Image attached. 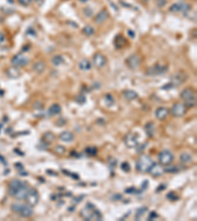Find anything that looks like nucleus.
Instances as JSON below:
<instances>
[{
    "mask_svg": "<svg viewBox=\"0 0 197 221\" xmlns=\"http://www.w3.org/2000/svg\"><path fill=\"white\" fill-rule=\"evenodd\" d=\"M80 1H81V2H87L88 0H80Z\"/></svg>",
    "mask_w": 197,
    "mask_h": 221,
    "instance_id": "603ef678",
    "label": "nucleus"
},
{
    "mask_svg": "<svg viewBox=\"0 0 197 221\" xmlns=\"http://www.w3.org/2000/svg\"><path fill=\"white\" fill-rule=\"evenodd\" d=\"M0 129H1V125H0Z\"/></svg>",
    "mask_w": 197,
    "mask_h": 221,
    "instance_id": "5fc2aeb1",
    "label": "nucleus"
},
{
    "mask_svg": "<svg viewBox=\"0 0 197 221\" xmlns=\"http://www.w3.org/2000/svg\"><path fill=\"white\" fill-rule=\"evenodd\" d=\"M156 2H157V5L159 7H164L166 3V0H156Z\"/></svg>",
    "mask_w": 197,
    "mask_h": 221,
    "instance_id": "79ce46f5",
    "label": "nucleus"
},
{
    "mask_svg": "<svg viewBox=\"0 0 197 221\" xmlns=\"http://www.w3.org/2000/svg\"><path fill=\"white\" fill-rule=\"evenodd\" d=\"M33 1H35V2L38 3V4H42L43 0H33Z\"/></svg>",
    "mask_w": 197,
    "mask_h": 221,
    "instance_id": "3c124183",
    "label": "nucleus"
},
{
    "mask_svg": "<svg viewBox=\"0 0 197 221\" xmlns=\"http://www.w3.org/2000/svg\"><path fill=\"white\" fill-rule=\"evenodd\" d=\"M95 208H90L88 207H84L82 210H81V216H82L85 220H90L91 215H92V212Z\"/></svg>",
    "mask_w": 197,
    "mask_h": 221,
    "instance_id": "bb28decb",
    "label": "nucleus"
},
{
    "mask_svg": "<svg viewBox=\"0 0 197 221\" xmlns=\"http://www.w3.org/2000/svg\"><path fill=\"white\" fill-rule=\"evenodd\" d=\"M5 41V37L3 36V34L2 33H0V44H2Z\"/></svg>",
    "mask_w": 197,
    "mask_h": 221,
    "instance_id": "a18cd8bd",
    "label": "nucleus"
},
{
    "mask_svg": "<svg viewBox=\"0 0 197 221\" xmlns=\"http://www.w3.org/2000/svg\"><path fill=\"white\" fill-rule=\"evenodd\" d=\"M84 12H85L86 16H87V17H90L91 15L93 14V11L90 9V7H86V8H85V10H84Z\"/></svg>",
    "mask_w": 197,
    "mask_h": 221,
    "instance_id": "37998d69",
    "label": "nucleus"
},
{
    "mask_svg": "<svg viewBox=\"0 0 197 221\" xmlns=\"http://www.w3.org/2000/svg\"><path fill=\"white\" fill-rule=\"evenodd\" d=\"M166 199L171 200V202H174V200H178L179 198V195H176L174 192H170V193H169L168 195H166Z\"/></svg>",
    "mask_w": 197,
    "mask_h": 221,
    "instance_id": "e433bc0d",
    "label": "nucleus"
},
{
    "mask_svg": "<svg viewBox=\"0 0 197 221\" xmlns=\"http://www.w3.org/2000/svg\"><path fill=\"white\" fill-rule=\"evenodd\" d=\"M108 17H109V12L107 11V10L105 9H103L102 11H101L97 16H96V18H95V23L96 24H102V23H104L105 20L108 19Z\"/></svg>",
    "mask_w": 197,
    "mask_h": 221,
    "instance_id": "dca6fc26",
    "label": "nucleus"
},
{
    "mask_svg": "<svg viewBox=\"0 0 197 221\" xmlns=\"http://www.w3.org/2000/svg\"><path fill=\"white\" fill-rule=\"evenodd\" d=\"M159 162L162 165H169L174 161V154L169 149H165L163 152H161L158 155Z\"/></svg>",
    "mask_w": 197,
    "mask_h": 221,
    "instance_id": "20e7f679",
    "label": "nucleus"
},
{
    "mask_svg": "<svg viewBox=\"0 0 197 221\" xmlns=\"http://www.w3.org/2000/svg\"><path fill=\"white\" fill-rule=\"evenodd\" d=\"M122 199L121 198V195H115L113 198V199H115V200H118V199Z\"/></svg>",
    "mask_w": 197,
    "mask_h": 221,
    "instance_id": "49530a36",
    "label": "nucleus"
},
{
    "mask_svg": "<svg viewBox=\"0 0 197 221\" xmlns=\"http://www.w3.org/2000/svg\"><path fill=\"white\" fill-rule=\"evenodd\" d=\"M186 80V76L183 74V73H176L174 74L173 77H171V80H170V84L168 85V86H170V88H174V87H176V86H179V85L180 84H183L184 81Z\"/></svg>",
    "mask_w": 197,
    "mask_h": 221,
    "instance_id": "f8f14e48",
    "label": "nucleus"
},
{
    "mask_svg": "<svg viewBox=\"0 0 197 221\" xmlns=\"http://www.w3.org/2000/svg\"><path fill=\"white\" fill-rule=\"evenodd\" d=\"M54 152L58 155H63L66 152V148L62 147V145H56V147L54 148Z\"/></svg>",
    "mask_w": 197,
    "mask_h": 221,
    "instance_id": "473e14b6",
    "label": "nucleus"
},
{
    "mask_svg": "<svg viewBox=\"0 0 197 221\" xmlns=\"http://www.w3.org/2000/svg\"><path fill=\"white\" fill-rule=\"evenodd\" d=\"M143 1H144V2H148V1H149V0H143Z\"/></svg>",
    "mask_w": 197,
    "mask_h": 221,
    "instance_id": "864d4df0",
    "label": "nucleus"
},
{
    "mask_svg": "<svg viewBox=\"0 0 197 221\" xmlns=\"http://www.w3.org/2000/svg\"><path fill=\"white\" fill-rule=\"evenodd\" d=\"M28 192H29V187L25 183H23V185L21 186V187L18 188L14 193H12L11 195L14 197L16 199L22 200V199H26V195H27Z\"/></svg>",
    "mask_w": 197,
    "mask_h": 221,
    "instance_id": "9d476101",
    "label": "nucleus"
},
{
    "mask_svg": "<svg viewBox=\"0 0 197 221\" xmlns=\"http://www.w3.org/2000/svg\"><path fill=\"white\" fill-rule=\"evenodd\" d=\"M141 63V57L137 54H133L126 59V64L130 69H136Z\"/></svg>",
    "mask_w": 197,
    "mask_h": 221,
    "instance_id": "ddd939ff",
    "label": "nucleus"
},
{
    "mask_svg": "<svg viewBox=\"0 0 197 221\" xmlns=\"http://www.w3.org/2000/svg\"><path fill=\"white\" fill-rule=\"evenodd\" d=\"M187 107L185 106L183 103H175L173 105L170 109V113L174 115V117H183L186 113Z\"/></svg>",
    "mask_w": 197,
    "mask_h": 221,
    "instance_id": "6e6552de",
    "label": "nucleus"
},
{
    "mask_svg": "<svg viewBox=\"0 0 197 221\" xmlns=\"http://www.w3.org/2000/svg\"><path fill=\"white\" fill-rule=\"evenodd\" d=\"M75 100H76V102H78L79 104H84L86 102V97L84 94H78Z\"/></svg>",
    "mask_w": 197,
    "mask_h": 221,
    "instance_id": "58836bf2",
    "label": "nucleus"
},
{
    "mask_svg": "<svg viewBox=\"0 0 197 221\" xmlns=\"http://www.w3.org/2000/svg\"><path fill=\"white\" fill-rule=\"evenodd\" d=\"M105 103H107L108 106H112V105L114 104V99H113V97L112 94L108 93L107 95H105Z\"/></svg>",
    "mask_w": 197,
    "mask_h": 221,
    "instance_id": "72a5a7b5",
    "label": "nucleus"
},
{
    "mask_svg": "<svg viewBox=\"0 0 197 221\" xmlns=\"http://www.w3.org/2000/svg\"><path fill=\"white\" fill-rule=\"evenodd\" d=\"M190 10V5L184 2H178V3H174L170 7V11L173 13H187Z\"/></svg>",
    "mask_w": 197,
    "mask_h": 221,
    "instance_id": "0eeeda50",
    "label": "nucleus"
},
{
    "mask_svg": "<svg viewBox=\"0 0 197 221\" xmlns=\"http://www.w3.org/2000/svg\"><path fill=\"white\" fill-rule=\"evenodd\" d=\"M169 114V109L166 107H159L155 112V116L159 120H164Z\"/></svg>",
    "mask_w": 197,
    "mask_h": 221,
    "instance_id": "f3484780",
    "label": "nucleus"
},
{
    "mask_svg": "<svg viewBox=\"0 0 197 221\" xmlns=\"http://www.w3.org/2000/svg\"><path fill=\"white\" fill-rule=\"evenodd\" d=\"M45 69H47V64L43 61H39L37 63H35L33 65V70L35 72H37L39 74H42L45 71Z\"/></svg>",
    "mask_w": 197,
    "mask_h": 221,
    "instance_id": "aec40b11",
    "label": "nucleus"
},
{
    "mask_svg": "<svg viewBox=\"0 0 197 221\" xmlns=\"http://www.w3.org/2000/svg\"><path fill=\"white\" fill-rule=\"evenodd\" d=\"M149 172H150L151 175H152V176H154V177H160V176H162V175L164 174L165 170H164L163 167L161 166V165L154 163L153 166L151 167V169L149 170Z\"/></svg>",
    "mask_w": 197,
    "mask_h": 221,
    "instance_id": "2eb2a0df",
    "label": "nucleus"
},
{
    "mask_svg": "<svg viewBox=\"0 0 197 221\" xmlns=\"http://www.w3.org/2000/svg\"><path fill=\"white\" fill-rule=\"evenodd\" d=\"M166 71H168V67L164 64H156L154 66L150 67L147 71L148 75H151V76H156V75H162L165 74Z\"/></svg>",
    "mask_w": 197,
    "mask_h": 221,
    "instance_id": "1a4fd4ad",
    "label": "nucleus"
},
{
    "mask_svg": "<svg viewBox=\"0 0 197 221\" xmlns=\"http://www.w3.org/2000/svg\"><path fill=\"white\" fill-rule=\"evenodd\" d=\"M128 34H129V36H131V37H134L133 31H130V30H129V31H128Z\"/></svg>",
    "mask_w": 197,
    "mask_h": 221,
    "instance_id": "8fccbe9b",
    "label": "nucleus"
},
{
    "mask_svg": "<svg viewBox=\"0 0 197 221\" xmlns=\"http://www.w3.org/2000/svg\"><path fill=\"white\" fill-rule=\"evenodd\" d=\"M29 62H30V59L26 55H23V54H17L11 59V63L13 66L18 67V68L25 67L26 65H28Z\"/></svg>",
    "mask_w": 197,
    "mask_h": 221,
    "instance_id": "39448f33",
    "label": "nucleus"
},
{
    "mask_svg": "<svg viewBox=\"0 0 197 221\" xmlns=\"http://www.w3.org/2000/svg\"><path fill=\"white\" fill-rule=\"evenodd\" d=\"M59 139L63 140L65 143H70L74 140V136L71 132L69 131H64L59 135Z\"/></svg>",
    "mask_w": 197,
    "mask_h": 221,
    "instance_id": "412c9836",
    "label": "nucleus"
},
{
    "mask_svg": "<svg viewBox=\"0 0 197 221\" xmlns=\"http://www.w3.org/2000/svg\"><path fill=\"white\" fill-rule=\"evenodd\" d=\"M179 159L183 163L187 164V163L191 162V160H192V156H191V154H189L188 152H183V153H181L179 155Z\"/></svg>",
    "mask_w": 197,
    "mask_h": 221,
    "instance_id": "c756f323",
    "label": "nucleus"
},
{
    "mask_svg": "<svg viewBox=\"0 0 197 221\" xmlns=\"http://www.w3.org/2000/svg\"><path fill=\"white\" fill-rule=\"evenodd\" d=\"M28 204H30L31 207H35L36 204H38L39 200V195L38 193V191L35 189H29V192L26 195V199Z\"/></svg>",
    "mask_w": 197,
    "mask_h": 221,
    "instance_id": "423d86ee",
    "label": "nucleus"
},
{
    "mask_svg": "<svg viewBox=\"0 0 197 221\" xmlns=\"http://www.w3.org/2000/svg\"><path fill=\"white\" fill-rule=\"evenodd\" d=\"M6 74H7V76L9 78H11V79H17L20 77V75H21V72H20V70L18 67H10L7 69V71H6Z\"/></svg>",
    "mask_w": 197,
    "mask_h": 221,
    "instance_id": "a211bd4d",
    "label": "nucleus"
},
{
    "mask_svg": "<svg viewBox=\"0 0 197 221\" xmlns=\"http://www.w3.org/2000/svg\"><path fill=\"white\" fill-rule=\"evenodd\" d=\"M91 68H92V64L88 59H83L79 62V69L82 70V71L87 72Z\"/></svg>",
    "mask_w": 197,
    "mask_h": 221,
    "instance_id": "393cba45",
    "label": "nucleus"
},
{
    "mask_svg": "<svg viewBox=\"0 0 197 221\" xmlns=\"http://www.w3.org/2000/svg\"><path fill=\"white\" fill-rule=\"evenodd\" d=\"M154 163L155 162L148 156V155H143V156H141L138 159V161L136 162V169L141 173L149 172V170L153 166Z\"/></svg>",
    "mask_w": 197,
    "mask_h": 221,
    "instance_id": "f03ea898",
    "label": "nucleus"
},
{
    "mask_svg": "<svg viewBox=\"0 0 197 221\" xmlns=\"http://www.w3.org/2000/svg\"><path fill=\"white\" fill-rule=\"evenodd\" d=\"M124 144H125L126 147L129 148H136L137 145H139V140H138L137 136H136L135 134H133V133L127 134L124 138Z\"/></svg>",
    "mask_w": 197,
    "mask_h": 221,
    "instance_id": "9b49d317",
    "label": "nucleus"
},
{
    "mask_svg": "<svg viewBox=\"0 0 197 221\" xmlns=\"http://www.w3.org/2000/svg\"><path fill=\"white\" fill-rule=\"evenodd\" d=\"M93 63H94V65L96 67L102 68V67L105 66V63H107V59L105 58V56L103 54L97 53V54H95L94 57H93Z\"/></svg>",
    "mask_w": 197,
    "mask_h": 221,
    "instance_id": "4468645a",
    "label": "nucleus"
},
{
    "mask_svg": "<svg viewBox=\"0 0 197 221\" xmlns=\"http://www.w3.org/2000/svg\"><path fill=\"white\" fill-rule=\"evenodd\" d=\"M83 33L86 34V36L90 37V36H93V34H94L95 30H94L93 27H91V26H86V27H84V29H83Z\"/></svg>",
    "mask_w": 197,
    "mask_h": 221,
    "instance_id": "2f4dec72",
    "label": "nucleus"
},
{
    "mask_svg": "<svg viewBox=\"0 0 197 221\" xmlns=\"http://www.w3.org/2000/svg\"><path fill=\"white\" fill-rule=\"evenodd\" d=\"M126 43H127V41H126V39L124 37H122L121 34H118V36L115 37L114 38V45H115V47L117 48H123Z\"/></svg>",
    "mask_w": 197,
    "mask_h": 221,
    "instance_id": "6ab92c4d",
    "label": "nucleus"
},
{
    "mask_svg": "<svg viewBox=\"0 0 197 221\" xmlns=\"http://www.w3.org/2000/svg\"><path fill=\"white\" fill-rule=\"evenodd\" d=\"M158 217V214L156 213V211H152V212H150V215H149V217H148V220H152L153 218H157Z\"/></svg>",
    "mask_w": 197,
    "mask_h": 221,
    "instance_id": "c03bdc74",
    "label": "nucleus"
},
{
    "mask_svg": "<svg viewBox=\"0 0 197 221\" xmlns=\"http://www.w3.org/2000/svg\"><path fill=\"white\" fill-rule=\"evenodd\" d=\"M102 219H103V215L101 214L99 210L95 208L92 212V215H91V217H90V220H102Z\"/></svg>",
    "mask_w": 197,
    "mask_h": 221,
    "instance_id": "7c9ffc66",
    "label": "nucleus"
},
{
    "mask_svg": "<svg viewBox=\"0 0 197 221\" xmlns=\"http://www.w3.org/2000/svg\"><path fill=\"white\" fill-rule=\"evenodd\" d=\"M130 190H125L126 193H134L135 192V189L134 188H129Z\"/></svg>",
    "mask_w": 197,
    "mask_h": 221,
    "instance_id": "de8ad7c7",
    "label": "nucleus"
},
{
    "mask_svg": "<svg viewBox=\"0 0 197 221\" xmlns=\"http://www.w3.org/2000/svg\"><path fill=\"white\" fill-rule=\"evenodd\" d=\"M61 112V107H60L59 104H52L51 106L49 107L48 109V113L49 115H57Z\"/></svg>",
    "mask_w": 197,
    "mask_h": 221,
    "instance_id": "cd10ccee",
    "label": "nucleus"
},
{
    "mask_svg": "<svg viewBox=\"0 0 197 221\" xmlns=\"http://www.w3.org/2000/svg\"><path fill=\"white\" fill-rule=\"evenodd\" d=\"M121 169H122L124 172H129L130 171V165L127 162H123L122 164H121Z\"/></svg>",
    "mask_w": 197,
    "mask_h": 221,
    "instance_id": "ea45409f",
    "label": "nucleus"
},
{
    "mask_svg": "<svg viewBox=\"0 0 197 221\" xmlns=\"http://www.w3.org/2000/svg\"><path fill=\"white\" fill-rule=\"evenodd\" d=\"M123 97L127 99V100H133V99H136L138 97V93L134 92L132 89H126L122 93Z\"/></svg>",
    "mask_w": 197,
    "mask_h": 221,
    "instance_id": "b1692460",
    "label": "nucleus"
},
{
    "mask_svg": "<svg viewBox=\"0 0 197 221\" xmlns=\"http://www.w3.org/2000/svg\"><path fill=\"white\" fill-rule=\"evenodd\" d=\"M22 185H23V183L21 182V181H19V180L11 181V182L9 183V193H10V195H11L12 193H14L15 191H16L18 188L21 187Z\"/></svg>",
    "mask_w": 197,
    "mask_h": 221,
    "instance_id": "5701e85b",
    "label": "nucleus"
},
{
    "mask_svg": "<svg viewBox=\"0 0 197 221\" xmlns=\"http://www.w3.org/2000/svg\"><path fill=\"white\" fill-rule=\"evenodd\" d=\"M86 152H87L89 155H96L98 152V149L95 147H89V148H86Z\"/></svg>",
    "mask_w": 197,
    "mask_h": 221,
    "instance_id": "4c0bfd02",
    "label": "nucleus"
},
{
    "mask_svg": "<svg viewBox=\"0 0 197 221\" xmlns=\"http://www.w3.org/2000/svg\"><path fill=\"white\" fill-rule=\"evenodd\" d=\"M166 168H165V172H168V173H178L179 172V169L176 168L175 166H173V165H166Z\"/></svg>",
    "mask_w": 197,
    "mask_h": 221,
    "instance_id": "c9c22d12",
    "label": "nucleus"
},
{
    "mask_svg": "<svg viewBox=\"0 0 197 221\" xmlns=\"http://www.w3.org/2000/svg\"><path fill=\"white\" fill-rule=\"evenodd\" d=\"M148 210V208L147 207H141V208H139L138 210H137V212H136V215H135V218L136 219H139L141 216H142V215H144L145 214V212L147 211Z\"/></svg>",
    "mask_w": 197,
    "mask_h": 221,
    "instance_id": "f704fd0d",
    "label": "nucleus"
},
{
    "mask_svg": "<svg viewBox=\"0 0 197 221\" xmlns=\"http://www.w3.org/2000/svg\"><path fill=\"white\" fill-rule=\"evenodd\" d=\"M54 140H55V135L52 132H47L43 136V142L47 144H51L52 142H54Z\"/></svg>",
    "mask_w": 197,
    "mask_h": 221,
    "instance_id": "a878e982",
    "label": "nucleus"
},
{
    "mask_svg": "<svg viewBox=\"0 0 197 221\" xmlns=\"http://www.w3.org/2000/svg\"><path fill=\"white\" fill-rule=\"evenodd\" d=\"M166 187V186L165 185H162V186H160V187L158 188V190H157V192H160V191L162 190V191H163V190H165L164 188Z\"/></svg>",
    "mask_w": 197,
    "mask_h": 221,
    "instance_id": "09e8293b",
    "label": "nucleus"
},
{
    "mask_svg": "<svg viewBox=\"0 0 197 221\" xmlns=\"http://www.w3.org/2000/svg\"><path fill=\"white\" fill-rule=\"evenodd\" d=\"M180 98L184 101V105L186 107H194L196 105V93L193 89H184L180 93Z\"/></svg>",
    "mask_w": 197,
    "mask_h": 221,
    "instance_id": "f257e3e1",
    "label": "nucleus"
},
{
    "mask_svg": "<svg viewBox=\"0 0 197 221\" xmlns=\"http://www.w3.org/2000/svg\"><path fill=\"white\" fill-rule=\"evenodd\" d=\"M64 62V59H63V56L62 55H55L51 58V63L53 66H60L62 63Z\"/></svg>",
    "mask_w": 197,
    "mask_h": 221,
    "instance_id": "c85d7f7f",
    "label": "nucleus"
},
{
    "mask_svg": "<svg viewBox=\"0 0 197 221\" xmlns=\"http://www.w3.org/2000/svg\"><path fill=\"white\" fill-rule=\"evenodd\" d=\"M32 1L33 0H18L19 4L23 5V6H28V5H30L32 3Z\"/></svg>",
    "mask_w": 197,
    "mask_h": 221,
    "instance_id": "a19ab883",
    "label": "nucleus"
},
{
    "mask_svg": "<svg viewBox=\"0 0 197 221\" xmlns=\"http://www.w3.org/2000/svg\"><path fill=\"white\" fill-rule=\"evenodd\" d=\"M145 131H146V134H147L150 138H152L155 136L156 134V127H155V124L153 122H149L145 125Z\"/></svg>",
    "mask_w": 197,
    "mask_h": 221,
    "instance_id": "4be33fe9",
    "label": "nucleus"
},
{
    "mask_svg": "<svg viewBox=\"0 0 197 221\" xmlns=\"http://www.w3.org/2000/svg\"><path fill=\"white\" fill-rule=\"evenodd\" d=\"M12 210L15 212L19 213L23 217H31L33 215L34 210L30 204H20V203H14L11 207Z\"/></svg>",
    "mask_w": 197,
    "mask_h": 221,
    "instance_id": "7ed1b4c3",
    "label": "nucleus"
}]
</instances>
